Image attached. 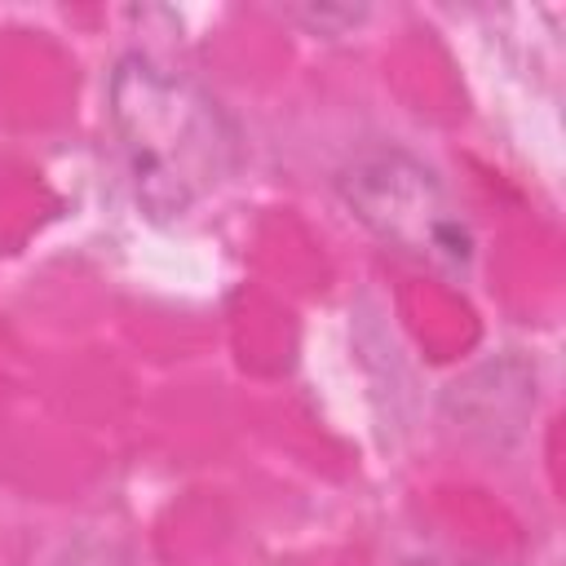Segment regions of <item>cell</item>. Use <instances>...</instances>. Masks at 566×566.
<instances>
[{"label":"cell","instance_id":"6da1fadb","mask_svg":"<svg viewBox=\"0 0 566 566\" xmlns=\"http://www.w3.org/2000/svg\"><path fill=\"white\" fill-rule=\"evenodd\" d=\"M137 199L150 217H177L234 168V128L221 106L168 66L124 53L106 84Z\"/></svg>","mask_w":566,"mask_h":566},{"label":"cell","instance_id":"277c9868","mask_svg":"<svg viewBox=\"0 0 566 566\" xmlns=\"http://www.w3.org/2000/svg\"><path fill=\"white\" fill-rule=\"evenodd\" d=\"M407 566H442V562H407Z\"/></svg>","mask_w":566,"mask_h":566},{"label":"cell","instance_id":"7a4b0ae2","mask_svg":"<svg viewBox=\"0 0 566 566\" xmlns=\"http://www.w3.org/2000/svg\"><path fill=\"white\" fill-rule=\"evenodd\" d=\"M336 195L371 234L389 239L394 248L420 256H447V261H464L469 252L460 221L447 212L442 186L416 155L398 146H376L354 155L336 172Z\"/></svg>","mask_w":566,"mask_h":566},{"label":"cell","instance_id":"3957f363","mask_svg":"<svg viewBox=\"0 0 566 566\" xmlns=\"http://www.w3.org/2000/svg\"><path fill=\"white\" fill-rule=\"evenodd\" d=\"M62 566H115V557L106 553V544H93V539H80L66 557H62Z\"/></svg>","mask_w":566,"mask_h":566}]
</instances>
